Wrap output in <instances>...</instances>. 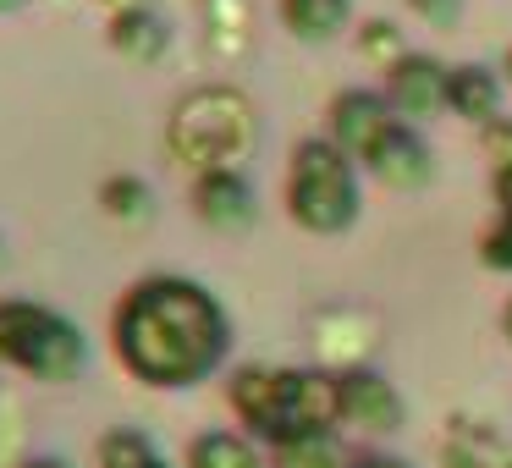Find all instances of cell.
I'll list each match as a JSON object with an SVG mask.
<instances>
[{
	"label": "cell",
	"mask_w": 512,
	"mask_h": 468,
	"mask_svg": "<svg viewBox=\"0 0 512 468\" xmlns=\"http://www.w3.org/2000/svg\"><path fill=\"white\" fill-rule=\"evenodd\" d=\"M111 342L122 369L144 386H199L226 358V314L199 281L149 276L116 303Z\"/></svg>",
	"instance_id": "1"
},
{
	"label": "cell",
	"mask_w": 512,
	"mask_h": 468,
	"mask_svg": "<svg viewBox=\"0 0 512 468\" xmlns=\"http://www.w3.org/2000/svg\"><path fill=\"white\" fill-rule=\"evenodd\" d=\"M166 144H171V155L188 171H199V177L232 171L237 160L254 149V105L237 89H193L188 100L171 111Z\"/></svg>",
	"instance_id": "2"
},
{
	"label": "cell",
	"mask_w": 512,
	"mask_h": 468,
	"mask_svg": "<svg viewBox=\"0 0 512 468\" xmlns=\"http://www.w3.org/2000/svg\"><path fill=\"white\" fill-rule=\"evenodd\" d=\"M83 358H89V342H83V331L67 314L45 309V303H23V298L0 303V364L56 386V380L78 375Z\"/></svg>",
	"instance_id": "3"
},
{
	"label": "cell",
	"mask_w": 512,
	"mask_h": 468,
	"mask_svg": "<svg viewBox=\"0 0 512 468\" xmlns=\"http://www.w3.org/2000/svg\"><path fill=\"white\" fill-rule=\"evenodd\" d=\"M287 204L298 215V226L309 232H342L358 215V182L353 166L342 160L336 144H298L287 177Z\"/></svg>",
	"instance_id": "4"
},
{
	"label": "cell",
	"mask_w": 512,
	"mask_h": 468,
	"mask_svg": "<svg viewBox=\"0 0 512 468\" xmlns=\"http://www.w3.org/2000/svg\"><path fill=\"white\" fill-rule=\"evenodd\" d=\"M287 375L292 369H259V364L232 375V413L254 435H265L270 446L287 435Z\"/></svg>",
	"instance_id": "5"
},
{
	"label": "cell",
	"mask_w": 512,
	"mask_h": 468,
	"mask_svg": "<svg viewBox=\"0 0 512 468\" xmlns=\"http://www.w3.org/2000/svg\"><path fill=\"white\" fill-rule=\"evenodd\" d=\"M331 127H336V144H342L347 155L369 160L380 144H386V133L397 122L386 116V105H380L375 94H342V100L331 105Z\"/></svg>",
	"instance_id": "6"
},
{
	"label": "cell",
	"mask_w": 512,
	"mask_h": 468,
	"mask_svg": "<svg viewBox=\"0 0 512 468\" xmlns=\"http://www.w3.org/2000/svg\"><path fill=\"white\" fill-rule=\"evenodd\" d=\"M193 210H199V221L215 226V232H243V226L254 221V193H248V182L237 177V171H210V177H199V188H193Z\"/></svg>",
	"instance_id": "7"
},
{
	"label": "cell",
	"mask_w": 512,
	"mask_h": 468,
	"mask_svg": "<svg viewBox=\"0 0 512 468\" xmlns=\"http://www.w3.org/2000/svg\"><path fill=\"white\" fill-rule=\"evenodd\" d=\"M446 72L435 67L430 56H402L397 67H391V105H397L402 116H430L446 105Z\"/></svg>",
	"instance_id": "8"
},
{
	"label": "cell",
	"mask_w": 512,
	"mask_h": 468,
	"mask_svg": "<svg viewBox=\"0 0 512 468\" xmlns=\"http://www.w3.org/2000/svg\"><path fill=\"white\" fill-rule=\"evenodd\" d=\"M342 419L369 424V430H397L402 402L380 375H347L342 380Z\"/></svg>",
	"instance_id": "9"
},
{
	"label": "cell",
	"mask_w": 512,
	"mask_h": 468,
	"mask_svg": "<svg viewBox=\"0 0 512 468\" xmlns=\"http://www.w3.org/2000/svg\"><path fill=\"white\" fill-rule=\"evenodd\" d=\"M369 171H375L380 182H391V188H419V182L430 177V149H424L408 127H391L386 144L369 155Z\"/></svg>",
	"instance_id": "10"
},
{
	"label": "cell",
	"mask_w": 512,
	"mask_h": 468,
	"mask_svg": "<svg viewBox=\"0 0 512 468\" xmlns=\"http://www.w3.org/2000/svg\"><path fill=\"white\" fill-rule=\"evenodd\" d=\"M111 45L122 50L127 61H155L160 50H166V23H160L155 12H144V6H127L111 23Z\"/></svg>",
	"instance_id": "11"
},
{
	"label": "cell",
	"mask_w": 512,
	"mask_h": 468,
	"mask_svg": "<svg viewBox=\"0 0 512 468\" xmlns=\"http://www.w3.org/2000/svg\"><path fill=\"white\" fill-rule=\"evenodd\" d=\"M188 468H265V457L232 430H210L188 446Z\"/></svg>",
	"instance_id": "12"
},
{
	"label": "cell",
	"mask_w": 512,
	"mask_h": 468,
	"mask_svg": "<svg viewBox=\"0 0 512 468\" xmlns=\"http://www.w3.org/2000/svg\"><path fill=\"white\" fill-rule=\"evenodd\" d=\"M446 105H452L457 116L485 122V116H496V78L479 72V67H457L452 83H446Z\"/></svg>",
	"instance_id": "13"
},
{
	"label": "cell",
	"mask_w": 512,
	"mask_h": 468,
	"mask_svg": "<svg viewBox=\"0 0 512 468\" xmlns=\"http://www.w3.org/2000/svg\"><path fill=\"white\" fill-rule=\"evenodd\" d=\"M281 17L298 39H331L347 17V0H281Z\"/></svg>",
	"instance_id": "14"
},
{
	"label": "cell",
	"mask_w": 512,
	"mask_h": 468,
	"mask_svg": "<svg viewBox=\"0 0 512 468\" xmlns=\"http://www.w3.org/2000/svg\"><path fill=\"white\" fill-rule=\"evenodd\" d=\"M204 23H210V45L221 50V56H237V50L248 45L254 12H248V0H204Z\"/></svg>",
	"instance_id": "15"
},
{
	"label": "cell",
	"mask_w": 512,
	"mask_h": 468,
	"mask_svg": "<svg viewBox=\"0 0 512 468\" xmlns=\"http://www.w3.org/2000/svg\"><path fill=\"white\" fill-rule=\"evenodd\" d=\"M94 457H100V468H160V463H166L144 430H111V435H100Z\"/></svg>",
	"instance_id": "16"
},
{
	"label": "cell",
	"mask_w": 512,
	"mask_h": 468,
	"mask_svg": "<svg viewBox=\"0 0 512 468\" xmlns=\"http://www.w3.org/2000/svg\"><path fill=\"white\" fill-rule=\"evenodd\" d=\"M270 468H342V446H336L331 430H320V435H292V441L276 446Z\"/></svg>",
	"instance_id": "17"
},
{
	"label": "cell",
	"mask_w": 512,
	"mask_h": 468,
	"mask_svg": "<svg viewBox=\"0 0 512 468\" xmlns=\"http://www.w3.org/2000/svg\"><path fill=\"white\" fill-rule=\"evenodd\" d=\"M100 210L111 215V221H144L149 215V188L138 177H111L100 188Z\"/></svg>",
	"instance_id": "18"
},
{
	"label": "cell",
	"mask_w": 512,
	"mask_h": 468,
	"mask_svg": "<svg viewBox=\"0 0 512 468\" xmlns=\"http://www.w3.org/2000/svg\"><path fill=\"white\" fill-rule=\"evenodd\" d=\"M358 45H364V56H369V61H391V67L402 61V56H397V28H391V23H369Z\"/></svg>",
	"instance_id": "19"
},
{
	"label": "cell",
	"mask_w": 512,
	"mask_h": 468,
	"mask_svg": "<svg viewBox=\"0 0 512 468\" xmlns=\"http://www.w3.org/2000/svg\"><path fill=\"white\" fill-rule=\"evenodd\" d=\"M485 265L490 270H512V221L501 226V232L485 237Z\"/></svg>",
	"instance_id": "20"
},
{
	"label": "cell",
	"mask_w": 512,
	"mask_h": 468,
	"mask_svg": "<svg viewBox=\"0 0 512 468\" xmlns=\"http://www.w3.org/2000/svg\"><path fill=\"white\" fill-rule=\"evenodd\" d=\"M408 6H413L419 17H430V23H441V28L457 17V0H408Z\"/></svg>",
	"instance_id": "21"
},
{
	"label": "cell",
	"mask_w": 512,
	"mask_h": 468,
	"mask_svg": "<svg viewBox=\"0 0 512 468\" xmlns=\"http://www.w3.org/2000/svg\"><path fill=\"white\" fill-rule=\"evenodd\" d=\"M490 149H501L496 160H507V166H512V127H496V133H490Z\"/></svg>",
	"instance_id": "22"
},
{
	"label": "cell",
	"mask_w": 512,
	"mask_h": 468,
	"mask_svg": "<svg viewBox=\"0 0 512 468\" xmlns=\"http://www.w3.org/2000/svg\"><path fill=\"white\" fill-rule=\"evenodd\" d=\"M496 193H501V204H507V221H512V166H501V177H496Z\"/></svg>",
	"instance_id": "23"
},
{
	"label": "cell",
	"mask_w": 512,
	"mask_h": 468,
	"mask_svg": "<svg viewBox=\"0 0 512 468\" xmlns=\"http://www.w3.org/2000/svg\"><path fill=\"white\" fill-rule=\"evenodd\" d=\"M23 468H72V463H67V457H28Z\"/></svg>",
	"instance_id": "24"
},
{
	"label": "cell",
	"mask_w": 512,
	"mask_h": 468,
	"mask_svg": "<svg viewBox=\"0 0 512 468\" xmlns=\"http://www.w3.org/2000/svg\"><path fill=\"white\" fill-rule=\"evenodd\" d=\"M353 468H402V463H391V457H364V463H353Z\"/></svg>",
	"instance_id": "25"
},
{
	"label": "cell",
	"mask_w": 512,
	"mask_h": 468,
	"mask_svg": "<svg viewBox=\"0 0 512 468\" xmlns=\"http://www.w3.org/2000/svg\"><path fill=\"white\" fill-rule=\"evenodd\" d=\"M501 325H507V336H512V309H507V320H501Z\"/></svg>",
	"instance_id": "26"
},
{
	"label": "cell",
	"mask_w": 512,
	"mask_h": 468,
	"mask_svg": "<svg viewBox=\"0 0 512 468\" xmlns=\"http://www.w3.org/2000/svg\"><path fill=\"white\" fill-rule=\"evenodd\" d=\"M507 78H512V56H507Z\"/></svg>",
	"instance_id": "27"
},
{
	"label": "cell",
	"mask_w": 512,
	"mask_h": 468,
	"mask_svg": "<svg viewBox=\"0 0 512 468\" xmlns=\"http://www.w3.org/2000/svg\"><path fill=\"white\" fill-rule=\"evenodd\" d=\"M160 468H171V463H160Z\"/></svg>",
	"instance_id": "28"
}]
</instances>
